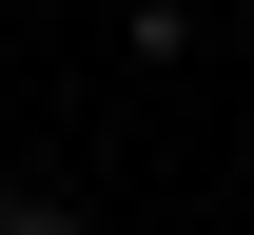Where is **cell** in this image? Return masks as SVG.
I'll return each instance as SVG.
<instances>
[{
  "mask_svg": "<svg viewBox=\"0 0 254 235\" xmlns=\"http://www.w3.org/2000/svg\"><path fill=\"white\" fill-rule=\"evenodd\" d=\"M98 20H118V39H137V59H176V0H98Z\"/></svg>",
  "mask_w": 254,
  "mask_h": 235,
  "instance_id": "6da1fadb",
  "label": "cell"
},
{
  "mask_svg": "<svg viewBox=\"0 0 254 235\" xmlns=\"http://www.w3.org/2000/svg\"><path fill=\"white\" fill-rule=\"evenodd\" d=\"M0 235H78V196H39V176H20V196H0Z\"/></svg>",
  "mask_w": 254,
  "mask_h": 235,
  "instance_id": "7a4b0ae2",
  "label": "cell"
},
{
  "mask_svg": "<svg viewBox=\"0 0 254 235\" xmlns=\"http://www.w3.org/2000/svg\"><path fill=\"white\" fill-rule=\"evenodd\" d=\"M235 39H254V0H235Z\"/></svg>",
  "mask_w": 254,
  "mask_h": 235,
  "instance_id": "3957f363",
  "label": "cell"
}]
</instances>
